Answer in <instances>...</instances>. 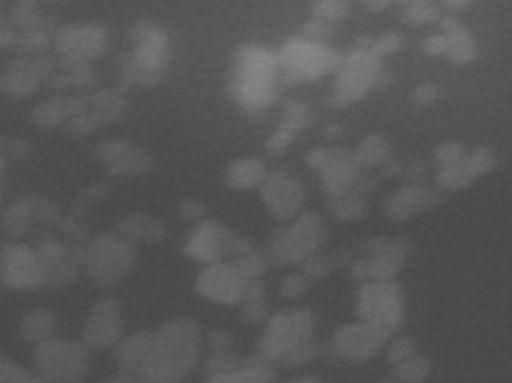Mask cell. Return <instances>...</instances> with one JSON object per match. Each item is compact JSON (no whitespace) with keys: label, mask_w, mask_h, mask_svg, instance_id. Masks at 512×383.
I'll list each match as a JSON object with an SVG mask.
<instances>
[{"label":"cell","mask_w":512,"mask_h":383,"mask_svg":"<svg viewBox=\"0 0 512 383\" xmlns=\"http://www.w3.org/2000/svg\"><path fill=\"white\" fill-rule=\"evenodd\" d=\"M336 55L322 43L308 39H293L279 55V67H282L284 79L289 84H303L322 77L324 72L334 67Z\"/></svg>","instance_id":"ba28073f"},{"label":"cell","mask_w":512,"mask_h":383,"mask_svg":"<svg viewBox=\"0 0 512 383\" xmlns=\"http://www.w3.org/2000/svg\"><path fill=\"white\" fill-rule=\"evenodd\" d=\"M65 117V110L60 108L58 103H43V105H39V108H36V112H34V119L39 124H43V127H53V124H60V119Z\"/></svg>","instance_id":"ee69618b"},{"label":"cell","mask_w":512,"mask_h":383,"mask_svg":"<svg viewBox=\"0 0 512 383\" xmlns=\"http://www.w3.org/2000/svg\"><path fill=\"white\" fill-rule=\"evenodd\" d=\"M379 72H382V65H379V55L374 50H355L341 65L339 79H336V100L341 103L360 100L377 84Z\"/></svg>","instance_id":"7c38bea8"},{"label":"cell","mask_w":512,"mask_h":383,"mask_svg":"<svg viewBox=\"0 0 512 383\" xmlns=\"http://www.w3.org/2000/svg\"><path fill=\"white\" fill-rule=\"evenodd\" d=\"M386 153H389V146H386V141L382 136H367L365 141L355 148L353 158L358 165L374 167V165H379V162L386 160Z\"/></svg>","instance_id":"f1b7e54d"},{"label":"cell","mask_w":512,"mask_h":383,"mask_svg":"<svg viewBox=\"0 0 512 383\" xmlns=\"http://www.w3.org/2000/svg\"><path fill=\"white\" fill-rule=\"evenodd\" d=\"M277 374H274V364L267 362L265 357L253 355L251 360L241 362L234 372L210 376L208 383H274Z\"/></svg>","instance_id":"ffe728a7"},{"label":"cell","mask_w":512,"mask_h":383,"mask_svg":"<svg viewBox=\"0 0 512 383\" xmlns=\"http://www.w3.org/2000/svg\"><path fill=\"white\" fill-rule=\"evenodd\" d=\"M382 383H401V381H396V379H393V376H389V379H384Z\"/></svg>","instance_id":"9f6ffc18"},{"label":"cell","mask_w":512,"mask_h":383,"mask_svg":"<svg viewBox=\"0 0 512 383\" xmlns=\"http://www.w3.org/2000/svg\"><path fill=\"white\" fill-rule=\"evenodd\" d=\"M262 203L277 219H293L301 212L305 191L301 181H296L289 174H272L262 184Z\"/></svg>","instance_id":"9a60e30c"},{"label":"cell","mask_w":512,"mask_h":383,"mask_svg":"<svg viewBox=\"0 0 512 383\" xmlns=\"http://www.w3.org/2000/svg\"><path fill=\"white\" fill-rule=\"evenodd\" d=\"M248 281L234 262H215L198 274L196 293L217 305H241Z\"/></svg>","instance_id":"4fadbf2b"},{"label":"cell","mask_w":512,"mask_h":383,"mask_svg":"<svg viewBox=\"0 0 512 383\" xmlns=\"http://www.w3.org/2000/svg\"><path fill=\"white\" fill-rule=\"evenodd\" d=\"M398 46H401V39H398L396 34H386V36H382V39H379L377 46H374V53H377L379 58H382V55L398 50Z\"/></svg>","instance_id":"c3c4849f"},{"label":"cell","mask_w":512,"mask_h":383,"mask_svg":"<svg viewBox=\"0 0 512 383\" xmlns=\"http://www.w3.org/2000/svg\"><path fill=\"white\" fill-rule=\"evenodd\" d=\"M286 383H322L317 376H310V374H303V376H296V379H289Z\"/></svg>","instance_id":"11a10c76"},{"label":"cell","mask_w":512,"mask_h":383,"mask_svg":"<svg viewBox=\"0 0 512 383\" xmlns=\"http://www.w3.org/2000/svg\"><path fill=\"white\" fill-rule=\"evenodd\" d=\"M324 241V224L320 215L305 212L286 229H279L277 236L272 238V255L279 262L293 265V262L308 260Z\"/></svg>","instance_id":"52a82bcc"},{"label":"cell","mask_w":512,"mask_h":383,"mask_svg":"<svg viewBox=\"0 0 512 383\" xmlns=\"http://www.w3.org/2000/svg\"><path fill=\"white\" fill-rule=\"evenodd\" d=\"M432 372H434L432 360L420 353L410 357V360L396 364V367H391V376L401 383H424L429 376H432Z\"/></svg>","instance_id":"4316f807"},{"label":"cell","mask_w":512,"mask_h":383,"mask_svg":"<svg viewBox=\"0 0 512 383\" xmlns=\"http://www.w3.org/2000/svg\"><path fill=\"white\" fill-rule=\"evenodd\" d=\"M48 43V36L41 34V31H31V34H27L22 39V46L27 50H39Z\"/></svg>","instance_id":"f907efd6"},{"label":"cell","mask_w":512,"mask_h":383,"mask_svg":"<svg viewBox=\"0 0 512 383\" xmlns=\"http://www.w3.org/2000/svg\"><path fill=\"white\" fill-rule=\"evenodd\" d=\"M358 322L372 324L386 334H396L405 322L403 291L396 281H370L362 284L355 300Z\"/></svg>","instance_id":"8992f818"},{"label":"cell","mask_w":512,"mask_h":383,"mask_svg":"<svg viewBox=\"0 0 512 383\" xmlns=\"http://www.w3.org/2000/svg\"><path fill=\"white\" fill-rule=\"evenodd\" d=\"M205 215V205L196 198H186L179 203V217L181 219H198Z\"/></svg>","instance_id":"7dc6e473"},{"label":"cell","mask_w":512,"mask_h":383,"mask_svg":"<svg viewBox=\"0 0 512 383\" xmlns=\"http://www.w3.org/2000/svg\"><path fill=\"white\" fill-rule=\"evenodd\" d=\"M153 345V331L141 329L134 334L124 336L120 343L115 345V364L122 374H141L143 364H146L148 355H151Z\"/></svg>","instance_id":"ac0fdd59"},{"label":"cell","mask_w":512,"mask_h":383,"mask_svg":"<svg viewBox=\"0 0 512 383\" xmlns=\"http://www.w3.org/2000/svg\"><path fill=\"white\" fill-rule=\"evenodd\" d=\"M362 210H365V203H362L360 196H355V193H348V196L343 198H336V217L341 219H358L362 217Z\"/></svg>","instance_id":"b9f144b4"},{"label":"cell","mask_w":512,"mask_h":383,"mask_svg":"<svg viewBox=\"0 0 512 383\" xmlns=\"http://www.w3.org/2000/svg\"><path fill=\"white\" fill-rule=\"evenodd\" d=\"M465 167L470 169L472 177H482V174L491 172V169L496 167V158H493L489 148H479L477 153H472L470 158H465Z\"/></svg>","instance_id":"ab89813d"},{"label":"cell","mask_w":512,"mask_h":383,"mask_svg":"<svg viewBox=\"0 0 512 383\" xmlns=\"http://www.w3.org/2000/svg\"><path fill=\"white\" fill-rule=\"evenodd\" d=\"M405 17H408L412 24L432 22L439 17V8L432 3H408V8H405Z\"/></svg>","instance_id":"7bdbcfd3"},{"label":"cell","mask_w":512,"mask_h":383,"mask_svg":"<svg viewBox=\"0 0 512 383\" xmlns=\"http://www.w3.org/2000/svg\"><path fill=\"white\" fill-rule=\"evenodd\" d=\"M279 60L267 48L246 43L236 55L231 91L236 103L246 110L267 108L274 98V79H277Z\"/></svg>","instance_id":"7a4b0ae2"},{"label":"cell","mask_w":512,"mask_h":383,"mask_svg":"<svg viewBox=\"0 0 512 383\" xmlns=\"http://www.w3.org/2000/svg\"><path fill=\"white\" fill-rule=\"evenodd\" d=\"M124 338V315L122 305L115 298H98L89 307L84 329H81V343L96 353L115 350V345Z\"/></svg>","instance_id":"9c48e42d"},{"label":"cell","mask_w":512,"mask_h":383,"mask_svg":"<svg viewBox=\"0 0 512 383\" xmlns=\"http://www.w3.org/2000/svg\"><path fill=\"white\" fill-rule=\"evenodd\" d=\"M417 353H420V350H417V343L408 336H396L386 343V360H389L391 367L410 360V357H415Z\"/></svg>","instance_id":"836d02e7"},{"label":"cell","mask_w":512,"mask_h":383,"mask_svg":"<svg viewBox=\"0 0 512 383\" xmlns=\"http://www.w3.org/2000/svg\"><path fill=\"white\" fill-rule=\"evenodd\" d=\"M231 236L227 229L220 222H203L193 231L189 241H186L184 253L191 257V260L205 262V265H215V262H222V257L229 253Z\"/></svg>","instance_id":"2e32d148"},{"label":"cell","mask_w":512,"mask_h":383,"mask_svg":"<svg viewBox=\"0 0 512 383\" xmlns=\"http://www.w3.org/2000/svg\"><path fill=\"white\" fill-rule=\"evenodd\" d=\"M436 200L439 198H436L432 191H427V188L410 186L393 193V198L386 203V212H389V217L396 219V222H405V219H412L420 215V212L429 210Z\"/></svg>","instance_id":"d6986e66"},{"label":"cell","mask_w":512,"mask_h":383,"mask_svg":"<svg viewBox=\"0 0 512 383\" xmlns=\"http://www.w3.org/2000/svg\"><path fill=\"white\" fill-rule=\"evenodd\" d=\"M31 369L43 383H81L91 374V350L81 341L55 336L36 345Z\"/></svg>","instance_id":"3957f363"},{"label":"cell","mask_w":512,"mask_h":383,"mask_svg":"<svg viewBox=\"0 0 512 383\" xmlns=\"http://www.w3.org/2000/svg\"><path fill=\"white\" fill-rule=\"evenodd\" d=\"M120 236L134 241L158 243L167 236V226L160 222L158 217L146 215V212H134V215L124 217L120 222Z\"/></svg>","instance_id":"7402d4cb"},{"label":"cell","mask_w":512,"mask_h":383,"mask_svg":"<svg viewBox=\"0 0 512 383\" xmlns=\"http://www.w3.org/2000/svg\"><path fill=\"white\" fill-rule=\"evenodd\" d=\"M136 262V246L120 234L93 238L86 253V272L98 286L112 288L127 279Z\"/></svg>","instance_id":"5b68a950"},{"label":"cell","mask_w":512,"mask_h":383,"mask_svg":"<svg viewBox=\"0 0 512 383\" xmlns=\"http://www.w3.org/2000/svg\"><path fill=\"white\" fill-rule=\"evenodd\" d=\"M105 31L101 27H70L58 34V50L67 60H89L103 50Z\"/></svg>","instance_id":"e0dca14e"},{"label":"cell","mask_w":512,"mask_h":383,"mask_svg":"<svg viewBox=\"0 0 512 383\" xmlns=\"http://www.w3.org/2000/svg\"><path fill=\"white\" fill-rule=\"evenodd\" d=\"M205 364H208L210 376H217V374L234 372V369L241 364V360L236 357L234 350H210L208 362H205Z\"/></svg>","instance_id":"8d00e7d4"},{"label":"cell","mask_w":512,"mask_h":383,"mask_svg":"<svg viewBox=\"0 0 512 383\" xmlns=\"http://www.w3.org/2000/svg\"><path fill=\"white\" fill-rule=\"evenodd\" d=\"M405 255L408 253H405L403 243H384L382 250H374V257L367 265L365 274L372 281H393V276L403 267Z\"/></svg>","instance_id":"603a6c76"},{"label":"cell","mask_w":512,"mask_h":383,"mask_svg":"<svg viewBox=\"0 0 512 383\" xmlns=\"http://www.w3.org/2000/svg\"><path fill=\"white\" fill-rule=\"evenodd\" d=\"M315 317L310 310H286L267 319L258 341V355L267 362L279 364L291 350L312 341Z\"/></svg>","instance_id":"277c9868"},{"label":"cell","mask_w":512,"mask_h":383,"mask_svg":"<svg viewBox=\"0 0 512 383\" xmlns=\"http://www.w3.org/2000/svg\"><path fill=\"white\" fill-rule=\"evenodd\" d=\"M0 383H43L34 369H27L24 364L15 362L12 357L0 353Z\"/></svg>","instance_id":"f546056e"},{"label":"cell","mask_w":512,"mask_h":383,"mask_svg":"<svg viewBox=\"0 0 512 383\" xmlns=\"http://www.w3.org/2000/svg\"><path fill=\"white\" fill-rule=\"evenodd\" d=\"M205 348L201 324L179 317L160 324L153 331L151 355L143 364L141 376L153 381L181 383L196 369Z\"/></svg>","instance_id":"6da1fadb"},{"label":"cell","mask_w":512,"mask_h":383,"mask_svg":"<svg viewBox=\"0 0 512 383\" xmlns=\"http://www.w3.org/2000/svg\"><path fill=\"white\" fill-rule=\"evenodd\" d=\"M472 174L470 169L465 167V162L462 165H455V167H446L439 172V184L443 188H448V191H458V188H465L472 184Z\"/></svg>","instance_id":"d590c367"},{"label":"cell","mask_w":512,"mask_h":383,"mask_svg":"<svg viewBox=\"0 0 512 383\" xmlns=\"http://www.w3.org/2000/svg\"><path fill=\"white\" fill-rule=\"evenodd\" d=\"M12 43H15V34H12V29L3 27V24H0V48L12 46Z\"/></svg>","instance_id":"db71d44e"},{"label":"cell","mask_w":512,"mask_h":383,"mask_svg":"<svg viewBox=\"0 0 512 383\" xmlns=\"http://www.w3.org/2000/svg\"><path fill=\"white\" fill-rule=\"evenodd\" d=\"M446 53L453 62H458V65H465V62H470L474 55H477V50H474V43L470 39V34L458 27L453 31H446Z\"/></svg>","instance_id":"83f0119b"},{"label":"cell","mask_w":512,"mask_h":383,"mask_svg":"<svg viewBox=\"0 0 512 383\" xmlns=\"http://www.w3.org/2000/svg\"><path fill=\"white\" fill-rule=\"evenodd\" d=\"M115 162L117 165L112 169H115L117 174H141L151 167V155H146L143 150L127 148Z\"/></svg>","instance_id":"d6a6232c"},{"label":"cell","mask_w":512,"mask_h":383,"mask_svg":"<svg viewBox=\"0 0 512 383\" xmlns=\"http://www.w3.org/2000/svg\"><path fill=\"white\" fill-rule=\"evenodd\" d=\"M415 98L420 100V103H434V100L439 98V86L432 84V81H424L420 89L415 91Z\"/></svg>","instance_id":"681fc988"},{"label":"cell","mask_w":512,"mask_h":383,"mask_svg":"<svg viewBox=\"0 0 512 383\" xmlns=\"http://www.w3.org/2000/svg\"><path fill=\"white\" fill-rule=\"evenodd\" d=\"M0 91L10 93V96H29L36 91V79L29 77L27 72H20V69H12L0 77Z\"/></svg>","instance_id":"4dcf8cb0"},{"label":"cell","mask_w":512,"mask_h":383,"mask_svg":"<svg viewBox=\"0 0 512 383\" xmlns=\"http://www.w3.org/2000/svg\"><path fill=\"white\" fill-rule=\"evenodd\" d=\"M436 162H439L441 169L462 165L465 162V148L460 143H443V146L436 148Z\"/></svg>","instance_id":"60d3db41"},{"label":"cell","mask_w":512,"mask_h":383,"mask_svg":"<svg viewBox=\"0 0 512 383\" xmlns=\"http://www.w3.org/2000/svg\"><path fill=\"white\" fill-rule=\"evenodd\" d=\"M308 162L322 172L324 191L334 198L348 196L351 186L358 179V162L348 150H312Z\"/></svg>","instance_id":"5bb4252c"},{"label":"cell","mask_w":512,"mask_h":383,"mask_svg":"<svg viewBox=\"0 0 512 383\" xmlns=\"http://www.w3.org/2000/svg\"><path fill=\"white\" fill-rule=\"evenodd\" d=\"M424 50H427V53H432V55L446 53V34L432 36V39H427V43H424Z\"/></svg>","instance_id":"f5cc1de1"},{"label":"cell","mask_w":512,"mask_h":383,"mask_svg":"<svg viewBox=\"0 0 512 383\" xmlns=\"http://www.w3.org/2000/svg\"><path fill=\"white\" fill-rule=\"evenodd\" d=\"M312 15H315V20H320L324 24L339 22L348 15V3H339V0L315 3V5H312Z\"/></svg>","instance_id":"f35d334b"},{"label":"cell","mask_w":512,"mask_h":383,"mask_svg":"<svg viewBox=\"0 0 512 383\" xmlns=\"http://www.w3.org/2000/svg\"><path fill=\"white\" fill-rule=\"evenodd\" d=\"M265 179L267 167L258 158H241L231 162L227 169V184L231 188H255L265 184Z\"/></svg>","instance_id":"cb8c5ba5"},{"label":"cell","mask_w":512,"mask_h":383,"mask_svg":"<svg viewBox=\"0 0 512 383\" xmlns=\"http://www.w3.org/2000/svg\"><path fill=\"white\" fill-rule=\"evenodd\" d=\"M48 281V265L27 246H5L0 253V284L12 291H29Z\"/></svg>","instance_id":"30bf717a"},{"label":"cell","mask_w":512,"mask_h":383,"mask_svg":"<svg viewBox=\"0 0 512 383\" xmlns=\"http://www.w3.org/2000/svg\"><path fill=\"white\" fill-rule=\"evenodd\" d=\"M234 265L243 274V279L246 281H262V274H265V269H267L265 257H262L260 253H255V250H248L246 255H241L239 260H234Z\"/></svg>","instance_id":"e575fe53"},{"label":"cell","mask_w":512,"mask_h":383,"mask_svg":"<svg viewBox=\"0 0 512 383\" xmlns=\"http://www.w3.org/2000/svg\"><path fill=\"white\" fill-rule=\"evenodd\" d=\"M308 122H310V110L305 108V105H301V103L289 105V108H286V112H284L282 124H279L277 134L272 136V141L267 143V146H270V150L286 148L293 141V136H296L298 131H301Z\"/></svg>","instance_id":"d4e9b609"},{"label":"cell","mask_w":512,"mask_h":383,"mask_svg":"<svg viewBox=\"0 0 512 383\" xmlns=\"http://www.w3.org/2000/svg\"><path fill=\"white\" fill-rule=\"evenodd\" d=\"M101 383H167V381H153L141 374H120V376H112V379H105Z\"/></svg>","instance_id":"816d5d0a"},{"label":"cell","mask_w":512,"mask_h":383,"mask_svg":"<svg viewBox=\"0 0 512 383\" xmlns=\"http://www.w3.org/2000/svg\"><path fill=\"white\" fill-rule=\"evenodd\" d=\"M305 276L303 274H289L284 276L282 284H279V291H282V295H286V298H298V295L305 293Z\"/></svg>","instance_id":"f6af8a7d"},{"label":"cell","mask_w":512,"mask_h":383,"mask_svg":"<svg viewBox=\"0 0 512 383\" xmlns=\"http://www.w3.org/2000/svg\"><path fill=\"white\" fill-rule=\"evenodd\" d=\"M5 169V160H3V155H0V172H3Z\"/></svg>","instance_id":"6f0895ef"},{"label":"cell","mask_w":512,"mask_h":383,"mask_svg":"<svg viewBox=\"0 0 512 383\" xmlns=\"http://www.w3.org/2000/svg\"><path fill=\"white\" fill-rule=\"evenodd\" d=\"M241 317L248 324H262L270 319L267 312V298H265V284L262 281H248L246 293L241 300Z\"/></svg>","instance_id":"484cf974"},{"label":"cell","mask_w":512,"mask_h":383,"mask_svg":"<svg viewBox=\"0 0 512 383\" xmlns=\"http://www.w3.org/2000/svg\"><path fill=\"white\" fill-rule=\"evenodd\" d=\"M55 329H58V317L51 310H46V307H34V310H29L20 319L22 341L31 343L34 348L55 338Z\"/></svg>","instance_id":"44dd1931"},{"label":"cell","mask_w":512,"mask_h":383,"mask_svg":"<svg viewBox=\"0 0 512 383\" xmlns=\"http://www.w3.org/2000/svg\"><path fill=\"white\" fill-rule=\"evenodd\" d=\"M391 334L365 322L343 324L332 336V350L336 357L346 362H367L386 350Z\"/></svg>","instance_id":"8fae6325"},{"label":"cell","mask_w":512,"mask_h":383,"mask_svg":"<svg viewBox=\"0 0 512 383\" xmlns=\"http://www.w3.org/2000/svg\"><path fill=\"white\" fill-rule=\"evenodd\" d=\"M317 353H320V348H317L315 341H310V343L301 345V348L291 350V353L286 355L282 362H279V367H284V369H301V367H308V364L317 357Z\"/></svg>","instance_id":"74e56055"},{"label":"cell","mask_w":512,"mask_h":383,"mask_svg":"<svg viewBox=\"0 0 512 383\" xmlns=\"http://www.w3.org/2000/svg\"><path fill=\"white\" fill-rule=\"evenodd\" d=\"M205 345H208V350H231L234 348V336L224 329H215L205 336Z\"/></svg>","instance_id":"bcb514c9"},{"label":"cell","mask_w":512,"mask_h":383,"mask_svg":"<svg viewBox=\"0 0 512 383\" xmlns=\"http://www.w3.org/2000/svg\"><path fill=\"white\" fill-rule=\"evenodd\" d=\"M31 215H34V212H31V207H29L27 200H22V203L12 205L10 210H8V215H5V219H3L5 231H8L10 236H22L24 231L29 229Z\"/></svg>","instance_id":"1f68e13d"}]
</instances>
